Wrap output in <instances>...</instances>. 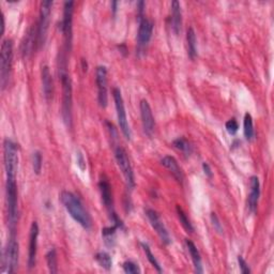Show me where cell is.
Instances as JSON below:
<instances>
[{
	"mask_svg": "<svg viewBox=\"0 0 274 274\" xmlns=\"http://www.w3.org/2000/svg\"><path fill=\"white\" fill-rule=\"evenodd\" d=\"M60 200L73 220L87 231L93 227L91 216L77 195L69 191H63L60 194Z\"/></svg>",
	"mask_w": 274,
	"mask_h": 274,
	"instance_id": "cell-1",
	"label": "cell"
},
{
	"mask_svg": "<svg viewBox=\"0 0 274 274\" xmlns=\"http://www.w3.org/2000/svg\"><path fill=\"white\" fill-rule=\"evenodd\" d=\"M59 77L62 85V107L63 122L68 127L72 125V80L67 70V57L63 55L59 61Z\"/></svg>",
	"mask_w": 274,
	"mask_h": 274,
	"instance_id": "cell-2",
	"label": "cell"
},
{
	"mask_svg": "<svg viewBox=\"0 0 274 274\" xmlns=\"http://www.w3.org/2000/svg\"><path fill=\"white\" fill-rule=\"evenodd\" d=\"M6 195H7L8 224L9 227H10L11 233H15V227L18 218V198H17L16 178H7Z\"/></svg>",
	"mask_w": 274,
	"mask_h": 274,
	"instance_id": "cell-3",
	"label": "cell"
},
{
	"mask_svg": "<svg viewBox=\"0 0 274 274\" xmlns=\"http://www.w3.org/2000/svg\"><path fill=\"white\" fill-rule=\"evenodd\" d=\"M13 65V42L11 39L4 40L0 55V84L3 90L7 88L10 81Z\"/></svg>",
	"mask_w": 274,
	"mask_h": 274,
	"instance_id": "cell-4",
	"label": "cell"
},
{
	"mask_svg": "<svg viewBox=\"0 0 274 274\" xmlns=\"http://www.w3.org/2000/svg\"><path fill=\"white\" fill-rule=\"evenodd\" d=\"M18 255H20V249H18L16 236L15 233H11L3 252V272L13 273L16 271L18 267Z\"/></svg>",
	"mask_w": 274,
	"mask_h": 274,
	"instance_id": "cell-5",
	"label": "cell"
},
{
	"mask_svg": "<svg viewBox=\"0 0 274 274\" xmlns=\"http://www.w3.org/2000/svg\"><path fill=\"white\" fill-rule=\"evenodd\" d=\"M18 147L9 139L4 141V162L7 178H16L18 170Z\"/></svg>",
	"mask_w": 274,
	"mask_h": 274,
	"instance_id": "cell-6",
	"label": "cell"
},
{
	"mask_svg": "<svg viewBox=\"0 0 274 274\" xmlns=\"http://www.w3.org/2000/svg\"><path fill=\"white\" fill-rule=\"evenodd\" d=\"M113 97H114L115 106H116L118 123H119L120 130H121L123 136L125 137V140L131 141L132 140V131H131L129 121H127V116H126V112H125L124 101H123V98H122L120 89L114 88Z\"/></svg>",
	"mask_w": 274,
	"mask_h": 274,
	"instance_id": "cell-7",
	"label": "cell"
},
{
	"mask_svg": "<svg viewBox=\"0 0 274 274\" xmlns=\"http://www.w3.org/2000/svg\"><path fill=\"white\" fill-rule=\"evenodd\" d=\"M53 2L51 0H45L41 4L40 9V17L38 25H36V40H38V48H41L47 40V34L51 21Z\"/></svg>",
	"mask_w": 274,
	"mask_h": 274,
	"instance_id": "cell-8",
	"label": "cell"
},
{
	"mask_svg": "<svg viewBox=\"0 0 274 274\" xmlns=\"http://www.w3.org/2000/svg\"><path fill=\"white\" fill-rule=\"evenodd\" d=\"M115 158L118 167L120 168L122 175L125 179L126 186L130 190L135 188V176L134 171L131 165V162L129 157H127L126 151L122 147H117L115 149Z\"/></svg>",
	"mask_w": 274,
	"mask_h": 274,
	"instance_id": "cell-9",
	"label": "cell"
},
{
	"mask_svg": "<svg viewBox=\"0 0 274 274\" xmlns=\"http://www.w3.org/2000/svg\"><path fill=\"white\" fill-rule=\"evenodd\" d=\"M73 13H74V3L66 2L63 6V17L60 25V29L65 38L66 50H71L72 44V28H73Z\"/></svg>",
	"mask_w": 274,
	"mask_h": 274,
	"instance_id": "cell-10",
	"label": "cell"
},
{
	"mask_svg": "<svg viewBox=\"0 0 274 274\" xmlns=\"http://www.w3.org/2000/svg\"><path fill=\"white\" fill-rule=\"evenodd\" d=\"M96 81L98 86L99 105L105 108L108 102L107 96V69L104 66H99L96 71Z\"/></svg>",
	"mask_w": 274,
	"mask_h": 274,
	"instance_id": "cell-11",
	"label": "cell"
},
{
	"mask_svg": "<svg viewBox=\"0 0 274 274\" xmlns=\"http://www.w3.org/2000/svg\"><path fill=\"white\" fill-rule=\"evenodd\" d=\"M145 213H146V215H147V217H148V220L150 222V225L152 226L154 232L158 234V236L160 237V239L162 240V242L164 244H166V245L170 244L171 239H170L169 233L166 230V227H165V225H164L163 221L161 220V217L158 214V212L154 211L153 209H147L145 211Z\"/></svg>",
	"mask_w": 274,
	"mask_h": 274,
	"instance_id": "cell-12",
	"label": "cell"
},
{
	"mask_svg": "<svg viewBox=\"0 0 274 274\" xmlns=\"http://www.w3.org/2000/svg\"><path fill=\"white\" fill-rule=\"evenodd\" d=\"M140 109H141V117H142L144 132L149 137H151L154 132L155 121H154V117L152 114V109L147 100H142L140 103Z\"/></svg>",
	"mask_w": 274,
	"mask_h": 274,
	"instance_id": "cell-13",
	"label": "cell"
},
{
	"mask_svg": "<svg viewBox=\"0 0 274 274\" xmlns=\"http://www.w3.org/2000/svg\"><path fill=\"white\" fill-rule=\"evenodd\" d=\"M153 33V23L146 17L140 18V28L137 33V45L139 49H145L150 42Z\"/></svg>",
	"mask_w": 274,
	"mask_h": 274,
	"instance_id": "cell-14",
	"label": "cell"
},
{
	"mask_svg": "<svg viewBox=\"0 0 274 274\" xmlns=\"http://www.w3.org/2000/svg\"><path fill=\"white\" fill-rule=\"evenodd\" d=\"M99 189H100V193H101L102 197V202L107 209V211L109 213V216L113 215L115 212L114 210V199H113V192H112V187L109 185L108 180L103 177L100 179L99 181Z\"/></svg>",
	"mask_w": 274,
	"mask_h": 274,
	"instance_id": "cell-15",
	"label": "cell"
},
{
	"mask_svg": "<svg viewBox=\"0 0 274 274\" xmlns=\"http://www.w3.org/2000/svg\"><path fill=\"white\" fill-rule=\"evenodd\" d=\"M38 237H39V225L33 222L30 227L29 234V249H28V268L32 269L35 266L36 252H38Z\"/></svg>",
	"mask_w": 274,
	"mask_h": 274,
	"instance_id": "cell-16",
	"label": "cell"
},
{
	"mask_svg": "<svg viewBox=\"0 0 274 274\" xmlns=\"http://www.w3.org/2000/svg\"><path fill=\"white\" fill-rule=\"evenodd\" d=\"M250 195H249V209L252 213H255L257 210V205H258V200L260 196V184H259V179L256 176L251 177L250 181Z\"/></svg>",
	"mask_w": 274,
	"mask_h": 274,
	"instance_id": "cell-17",
	"label": "cell"
},
{
	"mask_svg": "<svg viewBox=\"0 0 274 274\" xmlns=\"http://www.w3.org/2000/svg\"><path fill=\"white\" fill-rule=\"evenodd\" d=\"M41 79H42V89L44 98L48 100H51L53 98L54 93V83H53V77L50 72V68L48 66H43L41 71Z\"/></svg>",
	"mask_w": 274,
	"mask_h": 274,
	"instance_id": "cell-18",
	"label": "cell"
},
{
	"mask_svg": "<svg viewBox=\"0 0 274 274\" xmlns=\"http://www.w3.org/2000/svg\"><path fill=\"white\" fill-rule=\"evenodd\" d=\"M161 164L172 173V176L175 177L178 182L182 184V181H184V173H182V170L175 158L170 157V155H166V157H164L161 160Z\"/></svg>",
	"mask_w": 274,
	"mask_h": 274,
	"instance_id": "cell-19",
	"label": "cell"
},
{
	"mask_svg": "<svg viewBox=\"0 0 274 274\" xmlns=\"http://www.w3.org/2000/svg\"><path fill=\"white\" fill-rule=\"evenodd\" d=\"M171 28L172 31L176 34H179L181 31V25H182V12H181V6L180 3L175 0L171 3Z\"/></svg>",
	"mask_w": 274,
	"mask_h": 274,
	"instance_id": "cell-20",
	"label": "cell"
},
{
	"mask_svg": "<svg viewBox=\"0 0 274 274\" xmlns=\"http://www.w3.org/2000/svg\"><path fill=\"white\" fill-rule=\"evenodd\" d=\"M186 244L187 248L189 250V253L191 255L192 261L194 263V268H195V272L197 273H203L204 269H203V262H202V257H200L199 251L197 250L196 245L194 244V242H192L191 240H186Z\"/></svg>",
	"mask_w": 274,
	"mask_h": 274,
	"instance_id": "cell-21",
	"label": "cell"
},
{
	"mask_svg": "<svg viewBox=\"0 0 274 274\" xmlns=\"http://www.w3.org/2000/svg\"><path fill=\"white\" fill-rule=\"evenodd\" d=\"M187 41H188V50L189 56L192 60H194L197 57V40L195 30L190 27L187 31Z\"/></svg>",
	"mask_w": 274,
	"mask_h": 274,
	"instance_id": "cell-22",
	"label": "cell"
},
{
	"mask_svg": "<svg viewBox=\"0 0 274 274\" xmlns=\"http://www.w3.org/2000/svg\"><path fill=\"white\" fill-rule=\"evenodd\" d=\"M243 132L246 141H253L255 137V130H254V124H253V118L251 114L246 113L244 115V121H243Z\"/></svg>",
	"mask_w": 274,
	"mask_h": 274,
	"instance_id": "cell-23",
	"label": "cell"
},
{
	"mask_svg": "<svg viewBox=\"0 0 274 274\" xmlns=\"http://www.w3.org/2000/svg\"><path fill=\"white\" fill-rule=\"evenodd\" d=\"M173 147L176 149H178L179 151L184 152L186 155H190L193 151V147H192V145L190 144V142L188 140H186L185 137H179V139L175 140L172 142Z\"/></svg>",
	"mask_w": 274,
	"mask_h": 274,
	"instance_id": "cell-24",
	"label": "cell"
},
{
	"mask_svg": "<svg viewBox=\"0 0 274 274\" xmlns=\"http://www.w3.org/2000/svg\"><path fill=\"white\" fill-rule=\"evenodd\" d=\"M176 211H177V215H178V218H179L182 227H184L188 233H193L194 227H193V225H192L191 221L189 220L187 213L184 211V209H182L180 206H177Z\"/></svg>",
	"mask_w": 274,
	"mask_h": 274,
	"instance_id": "cell-25",
	"label": "cell"
},
{
	"mask_svg": "<svg viewBox=\"0 0 274 274\" xmlns=\"http://www.w3.org/2000/svg\"><path fill=\"white\" fill-rule=\"evenodd\" d=\"M96 260L97 262L101 266L102 268H104L105 270H111L112 266H113V260L111 255L106 252H100L96 255Z\"/></svg>",
	"mask_w": 274,
	"mask_h": 274,
	"instance_id": "cell-26",
	"label": "cell"
},
{
	"mask_svg": "<svg viewBox=\"0 0 274 274\" xmlns=\"http://www.w3.org/2000/svg\"><path fill=\"white\" fill-rule=\"evenodd\" d=\"M141 245H142V248H143V250H144V252H145V254H146V257H147V259L149 260V262L152 264V266H153L155 269H157L158 272L162 273L163 270H162V268H161V264H160V262L158 261V259L155 258L154 255L152 254V252H151V250H150V248H149V245H148L147 243H144V242L141 243Z\"/></svg>",
	"mask_w": 274,
	"mask_h": 274,
	"instance_id": "cell-27",
	"label": "cell"
},
{
	"mask_svg": "<svg viewBox=\"0 0 274 274\" xmlns=\"http://www.w3.org/2000/svg\"><path fill=\"white\" fill-rule=\"evenodd\" d=\"M47 261L48 267L52 274L57 273L58 267H57V253L55 249H51L47 254Z\"/></svg>",
	"mask_w": 274,
	"mask_h": 274,
	"instance_id": "cell-28",
	"label": "cell"
},
{
	"mask_svg": "<svg viewBox=\"0 0 274 274\" xmlns=\"http://www.w3.org/2000/svg\"><path fill=\"white\" fill-rule=\"evenodd\" d=\"M117 230H118V227L116 225H113L112 227H105L102 230V236L107 245H113V242L115 241V235H116Z\"/></svg>",
	"mask_w": 274,
	"mask_h": 274,
	"instance_id": "cell-29",
	"label": "cell"
},
{
	"mask_svg": "<svg viewBox=\"0 0 274 274\" xmlns=\"http://www.w3.org/2000/svg\"><path fill=\"white\" fill-rule=\"evenodd\" d=\"M42 154L40 151H34L32 153V169L35 175H40L42 170Z\"/></svg>",
	"mask_w": 274,
	"mask_h": 274,
	"instance_id": "cell-30",
	"label": "cell"
},
{
	"mask_svg": "<svg viewBox=\"0 0 274 274\" xmlns=\"http://www.w3.org/2000/svg\"><path fill=\"white\" fill-rule=\"evenodd\" d=\"M122 268H123V271L127 274H140L142 272L139 267V264L131 260L124 261L122 264Z\"/></svg>",
	"mask_w": 274,
	"mask_h": 274,
	"instance_id": "cell-31",
	"label": "cell"
},
{
	"mask_svg": "<svg viewBox=\"0 0 274 274\" xmlns=\"http://www.w3.org/2000/svg\"><path fill=\"white\" fill-rule=\"evenodd\" d=\"M225 126H226L227 132L230 133L231 135H235L237 132H238V129H239V124H238V122H237V120L235 119V118L228 120L226 122Z\"/></svg>",
	"mask_w": 274,
	"mask_h": 274,
	"instance_id": "cell-32",
	"label": "cell"
},
{
	"mask_svg": "<svg viewBox=\"0 0 274 274\" xmlns=\"http://www.w3.org/2000/svg\"><path fill=\"white\" fill-rule=\"evenodd\" d=\"M238 263H239V267H240V271L243 274H250L251 273V269L249 267L248 262L244 260V258L242 256H238Z\"/></svg>",
	"mask_w": 274,
	"mask_h": 274,
	"instance_id": "cell-33",
	"label": "cell"
},
{
	"mask_svg": "<svg viewBox=\"0 0 274 274\" xmlns=\"http://www.w3.org/2000/svg\"><path fill=\"white\" fill-rule=\"evenodd\" d=\"M76 164L77 166L81 169V170H85L86 169V160L84 158L83 153H81L80 151H77L76 152Z\"/></svg>",
	"mask_w": 274,
	"mask_h": 274,
	"instance_id": "cell-34",
	"label": "cell"
},
{
	"mask_svg": "<svg viewBox=\"0 0 274 274\" xmlns=\"http://www.w3.org/2000/svg\"><path fill=\"white\" fill-rule=\"evenodd\" d=\"M211 221H212V224H213L214 228L217 231V233L223 234V227H222L220 221H218V217H217V215L215 213H211Z\"/></svg>",
	"mask_w": 274,
	"mask_h": 274,
	"instance_id": "cell-35",
	"label": "cell"
},
{
	"mask_svg": "<svg viewBox=\"0 0 274 274\" xmlns=\"http://www.w3.org/2000/svg\"><path fill=\"white\" fill-rule=\"evenodd\" d=\"M203 169H204V172H205V175L208 177V178H212L213 176V173H212V170L211 168H210L209 166V164L208 163H203Z\"/></svg>",
	"mask_w": 274,
	"mask_h": 274,
	"instance_id": "cell-36",
	"label": "cell"
},
{
	"mask_svg": "<svg viewBox=\"0 0 274 274\" xmlns=\"http://www.w3.org/2000/svg\"><path fill=\"white\" fill-rule=\"evenodd\" d=\"M113 6H114V9H113V11H114V13H116V11H117V6H118V3L114 2V3H113Z\"/></svg>",
	"mask_w": 274,
	"mask_h": 274,
	"instance_id": "cell-37",
	"label": "cell"
}]
</instances>
